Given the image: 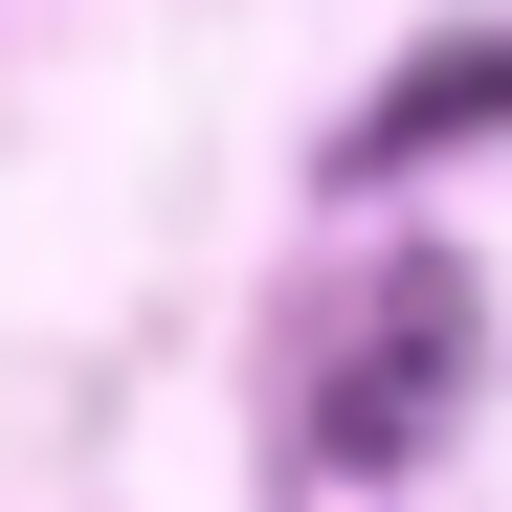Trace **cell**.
<instances>
[{
	"mask_svg": "<svg viewBox=\"0 0 512 512\" xmlns=\"http://www.w3.org/2000/svg\"><path fill=\"white\" fill-rule=\"evenodd\" d=\"M490 112H512V23H468V45H423L401 90H379L357 134H334V156H357V179H401V156H446V134H490Z\"/></svg>",
	"mask_w": 512,
	"mask_h": 512,
	"instance_id": "1",
	"label": "cell"
},
{
	"mask_svg": "<svg viewBox=\"0 0 512 512\" xmlns=\"http://www.w3.org/2000/svg\"><path fill=\"white\" fill-rule=\"evenodd\" d=\"M446 357H468V290H446V268H401V357L334 379V446H423V423H446Z\"/></svg>",
	"mask_w": 512,
	"mask_h": 512,
	"instance_id": "2",
	"label": "cell"
}]
</instances>
